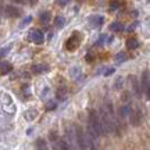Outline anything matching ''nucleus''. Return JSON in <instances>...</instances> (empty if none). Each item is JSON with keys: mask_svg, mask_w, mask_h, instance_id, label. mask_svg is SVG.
Listing matches in <instances>:
<instances>
[{"mask_svg": "<svg viewBox=\"0 0 150 150\" xmlns=\"http://www.w3.org/2000/svg\"><path fill=\"white\" fill-rule=\"evenodd\" d=\"M89 125L96 131V134L100 136L103 135V127H102V118H100V114L96 111V110H89Z\"/></svg>", "mask_w": 150, "mask_h": 150, "instance_id": "obj_1", "label": "nucleus"}, {"mask_svg": "<svg viewBox=\"0 0 150 150\" xmlns=\"http://www.w3.org/2000/svg\"><path fill=\"white\" fill-rule=\"evenodd\" d=\"M74 129H75V134H76V143H78V147L79 149H88L86 147V139H85V134L83 129L81 125H74Z\"/></svg>", "mask_w": 150, "mask_h": 150, "instance_id": "obj_2", "label": "nucleus"}, {"mask_svg": "<svg viewBox=\"0 0 150 150\" xmlns=\"http://www.w3.org/2000/svg\"><path fill=\"white\" fill-rule=\"evenodd\" d=\"M140 83H142V89L145 92V95L147 99H150V76L149 71H143L142 78H140Z\"/></svg>", "mask_w": 150, "mask_h": 150, "instance_id": "obj_3", "label": "nucleus"}, {"mask_svg": "<svg viewBox=\"0 0 150 150\" xmlns=\"http://www.w3.org/2000/svg\"><path fill=\"white\" fill-rule=\"evenodd\" d=\"M129 82H131V85H132V89H134L135 92V96L136 97H140V95H142V83H139V81H138V78L135 76V75H129Z\"/></svg>", "mask_w": 150, "mask_h": 150, "instance_id": "obj_4", "label": "nucleus"}, {"mask_svg": "<svg viewBox=\"0 0 150 150\" xmlns=\"http://www.w3.org/2000/svg\"><path fill=\"white\" fill-rule=\"evenodd\" d=\"M129 121L131 124L134 125V127H138L142 121V111H140L139 108H134L132 112H131V115H129Z\"/></svg>", "mask_w": 150, "mask_h": 150, "instance_id": "obj_5", "label": "nucleus"}, {"mask_svg": "<svg viewBox=\"0 0 150 150\" xmlns=\"http://www.w3.org/2000/svg\"><path fill=\"white\" fill-rule=\"evenodd\" d=\"M29 39L33 43H36V45H42L45 42V36H43L42 31H32V32L29 33Z\"/></svg>", "mask_w": 150, "mask_h": 150, "instance_id": "obj_6", "label": "nucleus"}, {"mask_svg": "<svg viewBox=\"0 0 150 150\" xmlns=\"http://www.w3.org/2000/svg\"><path fill=\"white\" fill-rule=\"evenodd\" d=\"M120 117L122 118V120H125V118H129V115H131V112H132V108H131V106H129V103H125L122 107L120 108Z\"/></svg>", "mask_w": 150, "mask_h": 150, "instance_id": "obj_7", "label": "nucleus"}, {"mask_svg": "<svg viewBox=\"0 0 150 150\" xmlns=\"http://www.w3.org/2000/svg\"><path fill=\"white\" fill-rule=\"evenodd\" d=\"M4 13L7 17H18L21 14V11L18 8H16V7H13V6H7L4 8Z\"/></svg>", "mask_w": 150, "mask_h": 150, "instance_id": "obj_8", "label": "nucleus"}, {"mask_svg": "<svg viewBox=\"0 0 150 150\" xmlns=\"http://www.w3.org/2000/svg\"><path fill=\"white\" fill-rule=\"evenodd\" d=\"M89 21H91L92 27H100L103 24V17L102 16H92L91 18H89Z\"/></svg>", "mask_w": 150, "mask_h": 150, "instance_id": "obj_9", "label": "nucleus"}, {"mask_svg": "<svg viewBox=\"0 0 150 150\" xmlns=\"http://www.w3.org/2000/svg\"><path fill=\"white\" fill-rule=\"evenodd\" d=\"M0 70H1V75H6L7 72H10V71L13 70V65H11L8 61H1Z\"/></svg>", "mask_w": 150, "mask_h": 150, "instance_id": "obj_10", "label": "nucleus"}, {"mask_svg": "<svg viewBox=\"0 0 150 150\" xmlns=\"http://www.w3.org/2000/svg\"><path fill=\"white\" fill-rule=\"evenodd\" d=\"M138 46H139V43H138L136 39H128V40H127V47H128L129 50H134V49H136Z\"/></svg>", "mask_w": 150, "mask_h": 150, "instance_id": "obj_11", "label": "nucleus"}, {"mask_svg": "<svg viewBox=\"0 0 150 150\" xmlns=\"http://www.w3.org/2000/svg\"><path fill=\"white\" fill-rule=\"evenodd\" d=\"M127 59H128V56L124 53V52H120V53L115 56V61H117L118 64H121V63H124V61H127Z\"/></svg>", "mask_w": 150, "mask_h": 150, "instance_id": "obj_12", "label": "nucleus"}, {"mask_svg": "<svg viewBox=\"0 0 150 150\" xmlns=\"http://www.w3.org/2000/svg\"><path fill=\"white\" fill-rule=\"evenodd\" d=\"M39 20H40L43 24H47V22L50 21V13H49V11L40 13V16H39Z\"/></svg>", "mask_w": 150, "mask_h": 150, "instance_id": "obj_13", "label": "nucleus"}, {"mask_svg": "<svg viewBox=\"0 0 150 150\" xmlns=\"http://www.w3.org/2000/svg\"><path fill=\"white\" fill-rule=\"evenodd\" d=\"M49 70V67L47 65H33L32 67V71L33 72H45V71H47Z\"/></svg>", "mask_w": 150, "mask_h": 150, "instance_id": "obj_14", "label": "nucleus"}, {"mask_svg": "<svg viewBox=\"0 0 150 150\" xmlns=\"http://www.w3.org/2000/svg\"><path fill=\"white\" fill-rule=\"evenodd\" d=\"M56 27L57 28H63L65 25V20H64V17H61V16H57L56 17Z\"/></svg>", "mask_w": 150, "mask_h": 150, "instance_id": "obj_15", "label": "nucleus"}, {"mask_svg": "<svg viewBox=\"0 0 150 150\" xmlns=\"http://www.w3.org/2000/svg\"><path fill=\"white\" fill-rule=\"evenodd\" d=\"M110 29L111 31H124V25L120 24V22H112L110 25Z\"/></svg>", "mask_w": 150, "mask_h": 150, "instance_id": "obj_16", "label": "nucleus"}, {"mask_svg": "<svg viewBox=\"0 0 150 150\" xmlns=\"http://www.w3.org/2000/svg\"><path fill=\"white\" fill-rule=\"evenodd\" d=\"M36 115H38V111H36V110H33V108L25 112V118H27V120H29V121H31V120H33Z\"/></svg>", "mask_w": 150, "mask_h": 150, "instance_id": "obj_17", "label": "nucleus"}, {"mask_svg": "<svg viewBox=\"0 0 150 150\" xmlns=\"http://www.w3.org/2000/svg\"><path fill=\"white\" fill-rule=\"evenodd\" d=\"M121 99H122V102H124V103H129V102H131V93H129L128 91H125V92L122 93Z\"/></svg>", "mask_w": 150, "mask_h": 150, "instance_id": "obj_18", "label": "nucleus"}, {"mask_svg": "<svg viewBox=\"0 0 150 150\" xmlns=\"http://www.w3.org/2000/svg\"><path fill=\"white\" fill-rule=\"evenodd\" d=\"M31 21H32V17H31V16H29V17H25V18H24V21L20 24V28H24L25 25H28V24H29Z\"/></svg>", "mask_w": 150, "mask_h": 150, "instance_id": "obj_19", "label": "nucleus"}, {"mask_svg": "<svg viewBox=\"0 0 150 150\" xmlns=\"http://www.w3.org/2000/svg\"><path fill=\"white\" fill-rule=\"evenodd\" d=\"M121 88H122V78L118 76L115 79V89H121Z\"/></svg>", "mask_w": 150, "mask_h": 150, "instance_id": "obj_20", "label": "nucleus"}, {"mask_svg": "<svg viewBox=\"0 0 150 150\" xmlns=\"http://www.w3.org/2000/svg\"><path fill=\"white\" fill-rule=\"evenodd\" d=\"M36 143H38L36 146H38V147H40V149H46V147H47V146L45 145V140H43V139H39Z\"/></svg>", "mask_w": 150, "mask_h": 150, "instance_id": "obj_21", "label": "nucleus"}, {"mask_svg": "<svg viewBox=\"0 0 150 150\" xmlns=\"http://www.w3.org/2000/svg\"><path fill=\"white\" fill-rule=\"evenodd\" d=\"M56 106H57L56 102H49L47 104H46V108H47V110H52V108H56Z\"/></svg>", "mask_w": 150, "mask_h": 150, "instance_id": "obj_22", "label": "nucleus"}, {"mask_svg": "<svg viewBox=\"0 0 150 150\" xmlns=\"http://www.w3.org/2000/svg\"><path fill=\"white\" fill-rule=\"evenodd\" d=\"M118 6H120V4H118V1H112L111 4H110V10H112V11H114V10H117V8H118Z\"/></svg>", "mask_w": 150, "mask_h": 150, "instance_id": "obj_23", "label": "nucleus"}, {"mask_svg": "<svg viewBox=\"0 0 150 150\" xmlns=\"http://www.w3.org/2000/svg\"><path fill=\"white\" fill-rule=\"evenodd\" d=\"M70 1L71 0H57V4L59 6H67Z\"/></svg>", "mask_w": 150, "mask_h": 150, "instance_id": "obj_24", "label": "nucleus"}, {"mask_svg": "<svg viewBox=\"0 0 150 150\" xmlns=\"http://www.w3.org/2000/svg\"><path fill=\"white\" fill-rule=\"evenodd\" d=\"M70 74L72 75V78H74V75H78V74H79V68H75V70L72 68V70L70 71Z\"/></svg>", "mask_w": 150, "mask_h": 150, "instance_id": "obj_25", "label": "nucleus"}, {"mask_svg": "<svg viewBox=\"0 0 150 150\" xmlns=\"http://www.w3.org/2000/svg\"><path fill=\"white\" fill-rule=\"evenodd\" d=\"M8 50H10V46H8V47H3V49H1V57H4L6 53H8Z\"/></svg>", "mask_w": 150, "mask_h": 150, "instance_id": "obj_26", "label": "nucleus"}, {"mask_svg": "<svg viewBox=\"0 0 150 150\" xmlns=\"http://www.w3.org/2000/svg\"><path fill=\"white\" fill-rule=\"evenodd\" d=\"M112 72H114V68H108V70H106V71H104V75L107 76V75H111Z\"/></svg>", "mask_w": 150, "mask_h": 150, "instance_id": "obj_27", "label": "nucleus"}, {"mask_svg": "<svg viewBox=\"0 0 150 150\" xmlns=\"http://www.w3.org/2000/svg\"><path fill=\"white\" fill-rule=\"evenodd\" d=\"M13 1H16V3H27V1H29V0H13Z\"/></svg>", "mask_w": 150, "mask_h": 150, "instance_id": "obj_28", "label": "nucleus"}, {"mask_svg": "<svg viewBox=\"0 0 150 150\" xmlns=\"http://www.w3.org/2000/svg\"><path fill=\"white\" fill-rule=\"evenodd\" d=\"M135 27H136V22H134V24H132L131 27H128V31H132V29H134Z\"/></svg>", "mask_w": 150, "mask_h": 150, "instance_id": "obj_29", "label": "nucleus"}]
</instances>
